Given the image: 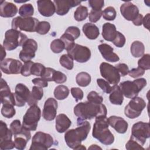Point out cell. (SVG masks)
<instances>
[{
	"mask_svg": "<svg viewBox=\"0 0 150 150\" xmlns=\"http://www.w3.org/2000/svg\"><path fill=\"white\" fill-rule=\"evenodd\" d=\"M74 113L79 120H92L99 117H107V110L105 105L95 104L89 101L81 102L74 107Z\"/></svg>",
	"mask_w": 150,
	"mask_h": 150,
	"instance_id": "obj_1",
	"label": "cell"
},
{
	"mask_svg": "<svg viewBox=\"0 0 150 150\" xmlns=\"http://www.w3.org/2000/svg\"><path fill=\"white\" fill-rule=\"evenodd\" d=\"M77 127L68 130L64 134V140L67 145L73 149L87 138L91 129L90 124L87 121L77 119Z\"/></svg>",
	"mask_w": 150,
	"mask_h": 150,
	"instance_id": "obj_2",
	"label": "cell"
},
{
	"mask_svg": "<svg viewBox=\"0 0 150 150\" xmlns=\"http://www.w3.org/2000/svg\"><path fill=\"white\" fill-rule=\"evenodd\" d=\"M108 126L107 117H99L95 118L92 135L105 145H111L114 141V137L109 130Z\"/></svg>",
	"mask_w": 150,
	"mask_h": 150,
	"instance_id": "obj_3",
	"label": "cell"
},
{
	"mask_svg": "<svg viewBox=\"0 0 150 150\" xmlns=\"http://www.w3.org/2000/svg\"><path fill=\"white\" fill-rule=\"evenodd\" d=\"M28 39L27 36L18 30L11 29L5 33L3 46L7 50H13L17 47L22 46Z\"/></svg>",
	"mask_w": 150,
	"mask_h": 150,
	"instance_id": "obj_4",
	"label": "cell"
},
{
	"mask_svg": "<svg viewBox=\"0 0 150 150\" xmlns=\"http://www.w3.org/2000/svg\"><path fill=\"white\" fill-rule=\"evenodd\" d=\"M146 85V80L144 78H140L134 81H125L120 83V87L123 95L128 98H133L137 97Z\"/></svg>",
	"mask_w": 150,
	"mask_h": 150,
	"instance_id": "obj_5",
	"label": "cell"
},
{
	"mask_svg": "<svg viewBox=\"0 0 150 150\" xmlns=\"http://www.w3.org/2000/svg\"><path fill=\"white\" fill-rule=\"evenodd\" d=\"M40 117L41 110L40 108L37 105L30 106L23 117V127L29 131H35Z\"/></svg>",
	"mask_w": 150,
	"mask_h": 150,
	"instance_id": "obj_6",
	"label": "cell"
},
{
	"mask_svg": "<svg viewBox=\"0 0 150 150\" xmlns=\"http://www.w3.org/2000/svg\"><path fill=\"white\" fill-rule=\"evenodd\" d=\"M150 137V125L148 122L139 121L135 123L132 127L131 139L143 146L147 138Z\"/></svg>",
	"mask_w": 150,
	"mask_h": 150,
	"instance_id": "obj_7",
	"label": "cell"
},
{
	"mask_svg": "<svg viewBox=\"0 0 150 150\" xmlns=\"http://www.w3.org/2000/svg\"><path fill=\"white\" fill-rule=\"evenodd\" d=\"M39 22V20L35 18L17 16L12 19L11 26L12 29H13L29 32H35L36 30Z\"/></svg>",
	"mask_w": 150,
	"mask_h": 150,
	"instance_id": "obj_8",
	"label": "cell"
},
{
	"mask_svg": "<svg viewBox=\"0 0 150 150\" xmlns=\"http://www.w3.org/2000/svg\"><path fill=\"white\" fill-rule=\"evenodd\" d=\"M53 138L49 134L41 131L35 133L32 139L30 150H47L53 144Z\"/></svg>",
	"mask_w": 150,
	"mask_h": 150,
	"instance_id": "obj_9",
	"label": "cell"
},
{
	"mask_svg": "<svg viewBox=\"0 0 150 150\" xmlns=\"http://www.w3.org/2000/svg\"><path fill=\"white\" fill-rule=\"evenodd\" d=\"M146 103L144 100L139 97L131 99L124 109L125 115L129 118L134 119L138 117L142 111L145 108Z\"/></svg>",
	"mask_w": 150,
	"mask_h": 150,
	"instance_id": "obj_10",
	"label": "cell"
},
{
	"mask_svg": "<svg viewBox=\"0 0 150 150\" xmlns=\"http://www.w3.org/2000/svg\"><path fill=\"white\" fill-rule=\"evenodd\" d=\"M67 52V54L73 60L79 63H85L91 57V51L89 48L77 43H74Z\"/></svg>",
	"mask_w": 150,
	"mask_h": 150,
	"instance_id": "obj_11",
	"label": "cell"
},
{
	"mask_svg": "<svg viewBox=\"0 0 150 150\" xmlns=\"http://www.w3.org/2000/svg\"><path fill=\"white\" fill-rule=\"evenodd\" d=\"M100 70L101 76L110 84L117 85L120 82L121 76L115 66L108 63L103 62L100 66Z\"/></svg>",
	"mask_w": 150,
	"mask_h": 150,
	"instance_id": "obj_12",
	"label": "cell"
},
{
	"mask_svg": "<svg viewBox=\"0 0 150 150\" xmlns=\"http://www.w3.org/2000/svg\"><path fill=\"white\" fill-rule=\"evenodd\" d=\"M22 49L19 53V58L23 62L30 61L35 56L38 49L37 42L32 39H28L23 44Z\"/></svg>",
	"mask_w": 150,
	"mask_h": 150,
	"instance_id": "obj_13",
	"label": "cell"
},
{
	"mask_svg": "<svg viewBox=\"0 0 150 150\" xmlns=\"http://www.w3.org/2000/svg\"><path fill=\"white\" fill-rule=\"evenodd\" d=\"M22 63L21 61L12 59L7 58L1 62V70L2 71L7 74H17L21 72Z\"/></svg>",
	"mask_w": 150,
	"mask_h": 150,
	"instance_id": "obj_14",
	"label": "cell"
},
{
	"mask_svg": "<svg viewBox=\"0 0 150 150\" xmlns=\"http://www.w3.org/2000/svg\"><path fill=\"white\" fill-rule=\"evenodd\" d=\"M15 105L17 107H23L27 103L30 92L26 86L22 83H18L15 90Z\"/></svg>",
	"mask_w": 150,
	"mask_h": 150,
	"instance_id": "obj_15",
	"label": "cell"
},
{
	"mask_svg": "<svg viewBox=\"0 0 150 150\" xmlns=\"http://www.w3.org/2000/svg\"><path fill=\"white\" fill-rule=\"evenodd\" d=\"M57 106V102L54 98H47L45 103L42 112L43 118L47 121L53 120L56 117Z\"/></svg>",
	"mask_w": 150,
	"mask_h": 150,
	"instance_id": "obj_16",
	"label": "cell"
},
{
	"mask_svg": "<svg viewBox=\"0 0 150 150\" xmlns=\"http://www.w3.org/2000/svg\"><path fill=\"white\" fill-rule=\"evenodd\" d=\"M0 98L1 103L2 104H11L15 105V94L11 91L9 86L3 79H1Z\"/></svg>",
	"mask_w": 150,
	"mask_h": 150,
	"instance_id": "obj_17",
	"label": "cell"
},
{
	"mask_svg": "<svg viewBox=\"0 0 150 150\" xmlns=\"http://www.w3.org/2000/svg\"><path fill=\"white\" fill-rule=\"evenodd\" d=\"M53 2L56 8V13L63 16L68 13L70 9L77 6L81 2L76 0H54Z\"/></svg>",
	"mask_w": 150,
	"mask_h": 150,
	"instance_id": "obj_18",
	"label": "cell"
},
{
	"mask_svg": "<svg viewBox=\"0 0 150 150\" xmlns=\"http://www.w3.org/2000/svg\"><path fill=\"white\" fill-rule=\"evenodd\" d=\"M120 12L123 17L129 21H132L139 14L138 7L131 2L122 4L120 6Z\"/></svg>",
	"mask_w": 150,
	"mask_h": 150,
	"instance_id": "obj_19",
	"label": "cell"
},
{
	"mask_svg": "<svg viewBox=\"0 0 150 150\" xmlns=\"http://www.w3.org/2000/svg\"><path fill=\"white\" fill-rule=\"evenodd\" d=\"M30 138L31 134L30 131L23 127L21 132L14 135L15 148L19 150H23Z\"/></svg>",
	"mask_w": 150,
	"mask_h": 150,
	"instance_id": "obj_20",
	"label": "cell"
},
{
	"mask_svg": "<svg viewBox=\"0 0 150 150\" xmlns=\"http://www.w3.org/2000/svg\"><path fill=\"white\" fill-rule=\"evenodd\" d=\"M109 125L118 133L124 134L128 129V122L122 118L115 115L110 116L108 118Z\"/></svg>",
	"mask_w": 150,
	"mask_h": 150,
	"instance_id": "obj_21",
	"label": "cell"
},
{
	"mask_svg": "<svg viewBox=\"0 0 150 150\" xmlns=\"http://www.w3.org/2000/svg\"><path fill=\"white\" fill-rule=\"evenodd\" d=\"M38 8L39 13L43 16H52L56 12V8L53 1L50 0L38 1Z\"/></svg>",
	"mask_w": 150,
	"mask_h": 150,
	"instance_id": "obj_22",
	"label": "cell"
},
{
	"mask_svg": "<svg viewBox=\"0 0 150 150\" xmlns=\"http://www.w3.org/2000/svg\"><path fill=\"white\" fill-rule=\"evenodd\" d=\"M98 49L102 56L107 61L110 62H116L119 61L120 57L114 52V49L107 43H102L98 46Z\"/></svg>",
	"mask_w": 150,
	"mask_h": 150,
	"instance_id": "obj_23",
	"label": "cell"
},
{
	"mask_svg": "<svg viewBox=\"0 0 150 150\" xmlns=\"http://www.w3.org/2000/svg\"><path fill=\"white\" fill-rule=\"evenodd\" d=\"M18 12L16 6L12 2L1 1L0 4V16L4 18H11Z\"/></svg>",
	"mask_w": 150,
	"mask_h": 150,
	"instance_id": "obj_24",
	"label": "cell"
},
{
	"mask_svg": "<svg viewBox=\"0 0 150 150\" xmlns=\"http://www.w3.org/2000/svg\"><path fill=\"white\" fill-rule=\"evenodd\" d=\"M71 124V120L64 114H60L56 118L55 127L59 133L66 132Z\"/></svg>",
	"mask_w": 150,
	"mask_h": 150,
	"instance_id": "obj_25",
	"label": "cell"
},
{
	"mask_svg": "<svg viewBox=\"0 0 150 150\" xmlns=\"http://www.w3.org/2000/svg\"><path fill=\"white\" fill-rule=\"evenodd\" d=\"M102 36L103 38L109 42H112L117 35L116 27L114 24L110 23H105L103 25Z\"/></svg>",
	"mask_w": 150,
	"mask_h": 150,
	"instance_id": "obj_26",
	"label": "cell"
},
{
	"mask_svg": "<svg viewBox=\"0 0 150 150\" xmlns=\"http://www.w3.org/2000/svg\"><path fill=\"white\" fill-rule=\"evenodd\" d=\"M109 100L111 104L121 105L123 103L124 96L119 86L114 85L110 93Z\"/></svg>",
	"mask_w": 150,
	"mask_h": 150,
	"instance_id": "obj_27",
	"label": "cell"
},
{
	"mask_svg": "<svg viewBox=\"0 0 150 150\" xmlns=\"http://www.w3.org/2000/svg\"><path fill=\"white\" fill-rule=\"evenodd\" d=\"M83 32L86 36L91 40L96 39L100 35V31L98 27L91 23H86L83 26Z\"/></svg>",
	"mask_w": 150,
	"mask_h": 150,
	"instance_id": "obj_28",
	"label": "cell"
},
{
	"mask_svg": "<svg viewBox=\"0 0 150 150\" xmlns=\"http://www.w3.org/2000/svg\"><path fill=\"white\" fill-rule=\"evenodd\" d=\"M43 96V90L42 88L35 86L32 87L29 99L27 101L29 106L37 105L38 101L40 100Z\"/></svg>",
	"mask_w": 150,
	"mask_h": 150,
	"instance_id": "obj_29",
	"label": "cell"
},
{
	"mask_svg": "<svg viewBox=\"0 0 150 150\" xmlns=\"http://www.w3.org/2000/svg\"><path fill=\"white\" fill-rule=\"evenodd\" d=\"M130 50L132 55L134 57H141L144 55L145 52L144 45L140 41H134L131 45Z\"/></svg>",
	"mask_w": 150,
	"mask_h": 150,
	"instance_id": "obj_30",
	"label": "cell"
},
{
	"mask_svg": "<svg viewBox=\"0 0 150 150\" xmlns=\"http://www.w3.org/2000/svg\"><path fill=\"white\" fill-rule=\"evenodd\" d=\"M70 91L68 87L64 85L57 86L54 90V96L59 100H63L66 98L69 94Z\"/></svg>",
	"mask_w": 150,
	"mask_h": 150,
	"instance_id": "obj_31",
	"label": "cell"
},
{
	"mask_svg": "<svg viewBox=\"0 0 150 150\" xmlns=\"http://www.w3.org/2000/svg\"><path fill=\"white\" fill-rule=\"evenodd\" d=\"M91 76L90 75L84 71L79 73L76 77V80L77 84L81 87H86L88 86L91 82Z\"/></svg>",
	"mask_w": 150,
	"mask_h": 150,
	"instance_id": "obj_32",
	"label": "cell"
},
{
	"mask_svg": "<svg viewBox=\"0 0 150 150\" xmlns=\"http://www.w3.org/2000/svg\"><path fill=\"white\" fill-rule=\"evenodd\" d=\"M12 132L9 129L7 125L3 121H0V141L5 140H12Z\"/></svg>",
	"mask_w": 150,
	"mask_h": 150,
	"instance_id": "obj_33",
	"label": "cell"
},
{
	"mask_svg": "<svg viewBox=\"0 0 150 150\" xmlns=\"http://www.w3.org/2000/svg\"><path fill=\"white\" fill-rule=\"evenodd\" d=\"M88 9L86 6L80 5L75 11L74 13V18L76 21L81 22L85 20L88 16Z\"/></svg>",
	"mask_w": 150,
	"mask_h": 150,
	"instance_id": "obj_34",
	"label": "cell"
},
{
	"mask_svg": "<svg viewBox=\"0 0 150 150\" xmlns=\"http://www.w3.org/2000/svg\"><path fill=\"white\" fill-rule=\"evenodd\" d=\"M34 8L31 4H25L22 5L19 9V14L21 17H31L33 15Z\"/></svg>",
	"mask_w": 150,
	"mask_h": 150,
	"instance_id": "obj_35",
	"label": "cell"
},
{
	"mask_svg": "<svg viewBox=\"0 0 150 150\" xmlns=\"http://www.w3.org/2000/svg\"><path fill=\"white\" fill-rule=\"evenodd\" d=\"M50 49L54 53H59L64 49H65V46L63 42L60 39H56L53 40L50 45Z\"/></svg>",
	"mask_w": 150,
	"mask_h": 150,
	"instance_id": "obj_36",
	"label": "cell"
},
{
	"mask_svg": "<svg viewBox=\"0 0 150 150\" xmlns=\"http://www.w3.org/2000/svg\"><path fill=\"white\" fill-rule=\"evenodd\" d=\"M1 114L4 117L7 118H12L16 114L14 105L11 104H2Z\"/></svg>",
	"mask_w": 150,
	"mask_h": 150,
	"instance_id": "obj_37",
	"label": "cell"
},
{
	"mask_svg": "<svg viewBox=\"0 0 150 150\" xmlns=\"http://www.w3.org/2000/svg\"><path fill=\"white\" fill-rule=\"evenodd\" d=\"M60 64L64 68L68 70H71L74 66L73 60L67 54H64L61 56L59 59Z\"/></svg>",
	"mask_w": 150,
	"mask_h": 150,
	"instance_id": "obj_38",
	"label": "cell"
},
{
	"mask_svg": "<svg viewBox=\"0 0 150 150\" xmlns=\"http://www.w3.org/2000/svg\"><path fill=\"white\" fill-rule=\"evenodd\" d=\"M102 15L107 21H114L116 18L117 12L114 7L108 6L103 11Z\"/></svg>",
	"mask_w": 150,
	"mask_h": 150,
	"instance_id": "obj_39",
	"label": "cell"
},
{
	"mask_svg": "<svg viewBox=\"0 0 150 150\" xmlns=\"http://www.w3.org/2000/svg\"><path fill=\"white\" fill-rule=\"evenodd\" d=\"M138 67L146 70L150 69V55L149 54H144L138 62Z\"/></svg>",
	"mask_w": 150,
	"mask_h": 150,
	"instance_id": "obj_40",
	"label": "cell"
},
{
	"mask_svg": "<svg viewBox=\"0 0 150 150\" xmlns=\"http://www.w3.org/2000/svg\"><path fill=\"white\" fill-rule=\"evenodd\" d=\"M46 67L40 63H34L31 67V74L36 76H41L43 73Z\"/></svg>",
	"mask_w": 150,
	"mask_h": 150,
	"instance_id": "obj_41",
	"label": "cell"
},
{
	"mask_svg": "<svg viewBox=\"0 0 150 150\" xmlns=\"http://www.w3.org/2000/svg\"><path fill=\"white\" fill-rule=\"evenodd\" d=\"M64 43L65 46V49L68 50L70 49L75 43H74V39L69 34L65 33L62 35L60 38Z\"/></svg>",
	"mask_w": 150,
	"mask_h": 150,
	"instance_id": "obj_42",
	"label": "cell"
},
{
	"mask_svg": "<svg viewBox=\"0 0 150 150\" xmlns=\"http://www.w3.org/2000/svg\"><path fill=\"white\" fill-rule=\"evenodd\" d=\"M50 29V25L47 21H41L39 22L36 32L40 35H45L49 31Z\"/></svg>",
	"mask_w": 150,
	"mask_h": 150,
	"instance_id": "obj_43",
	"label": "cell"
},
{
	"mask_svg": "<svg viewBox=\"0 0 150 150\" xmlns=\"http://www.w3.org/2000/svg\"><path fill=\"white\" fill-rule=\"evenodd\" d=\"M87 98L88 101L93 103L95 104H101L103 101V98L102 96H100L96 91H90L87 96Z\"/></svg>",
	"mask_w": 150,
	"mask_h": 150,
	"instance_id": "obj_44",
	"label": "cell"
},
{
	"mask_svg": "<svg viewBox=\"0 0 150 150\" xmlns=\"http://www.w3.org/2000/svg\"><path fill=\"white\" fill-rule=\"evenodd\" d=\"M23 128L22 125H21V121L18 120H13L10 124V129L13 135H15L21 132Z\"/></svg>",
	"mask_w": 150,
	"mask_h": 150,
	"instance_id": "obj_45",
	"label": "cell"
},
{
	"mask_svg": "<svg viewBox=\"0 0 150 150\" xmlns=\"http://www.w3.org/2000/svg\"><path fill=\"white\" fill-rule=\"evenodd\" d=\"M125 38L123 34L120 33V32L117 31V35L115 39L112 41V43L118 47H122L124 46L125 43Z\"/></svg>",
	"mask_w": 150,
	"mask_h": 150,
	"instance_id": "obj_46",
	"label": "cell"
},
{
	"mask_svg": "<svg viewBox=\"0 0 150 150\" xmlns=\"http://www.w3.org/2000/svg\"><path fill=\"white\" fill-rule=\"evenodd\" d=\"M97 83L98 86L101 88V89L105 93L110 94L112 87L110 86V83L105 80L102 79H97Z\"/></svg>",
	"mask_w": 150,
	"mask_h": 150,
	"instance_id": "obj_47",
	"label": "cell"
},
{
	"mask_svg": "<svg viewBox=\"0 0 150 150\" xmlns=\"http://www.w3.org/2000/svg\"><path fill=\"white\" fill-rule=\"evenodd\" d=\"M103 14L102 10H93L91 9L89 13L88 19L91 22L96 23L100 20Z\"/></svg>",
	"mask_w": 150,
	"mask_h": 150,
	"instance_id": "obj_48",
	"label": "cell"
},
{
	"mask_svg": "<svg viewBox=\"0 0 150 150\" xmlns=\"http://www.w3.org/2000/svg\"><path fill=\"white\" fill-rule=\"evenodd\" d=\"M55 71L56 70L52 68L46 67L41 77L47 81H52Z\"/></svg>",
	"mask_w": 150,
	"mask_h": 150,
	"instance_id": "obj_49",
	"label": "cell"
},
{
	"mask_svg": "<svg viewBox=\"0 0 150 150\" xmlns=\"http://www.w3.org/2000/svg\"><path fill=\"white\" fill-rule=\"evenodd\" d=\"M67 80L66 76L61 71H55L53 81L57 84H62L66 82Z\"/></svg>",
	"mask_w": 150,
	"mask_h": 150,
	"instance_id": "obj_50",
	"label": "cell"
},
{
	"mask_svg": "<svg viewBox=\"0 0 150 150\" xmlns=\"http://www.w3.org/2000/svg\"><path fill=\"white\" fill-rule=\"evenodd\" d=\"M72 96L75 98L76 102L81 100L83 98L84 93L81 89L78 87H72L70 90Z\"/></svg>",
	"mask_w": 150,
	"mask_h": 150,
	"instance_id": "obj_51",
	"label": "cell"
},
{
	"mask_svg": "<svg viewBox=\"0 0 150 150\" xmlns=\"http://www.w3.org/2000/svg\"><path fill=\"white\" fill-rule=\"evenodd\" d=\"M33 63H34V62H33L31 60L25 62V64L22 66V67L21 69V74L23 76L27 77V76H29L30 75H31L30 69H31V67Z\"/></svg>",
	"mask_w": 150,
	"mask_h": 150,
	"instance_id": "obj_52",
	"label": "cell"
},
{
	"mask_svg": "<svg viewBox=\"0 0 150 150\" xmlns=\"http://www.w3.org/2000/svg\"><path fill=\"white\" fill-rule=\"evenodd\" d=\"M125 148L128 150H131V149H142L144 150L145 149L141 146L140 144H139L137 141L135 140L130 138L129 140L127 142V143L125 145Z\"/></svg>",
	"mask_w": 150,
	"mask_h": 150,
	"instance_id": "obj_53",
	"label": "cell"
},
{
	"mask_svg": "<svg viewBox=\"0 0 150 150\" xmlns=\"http://www.w3.org/2000/svg\"><path fill=\"white\" fill-rule=\"evenodd\" d=\"M88 4L93 10H101L104 6V1L103 0H89Z\"/></svg>",
	"mask_w": 150,
	"mask_h": 150,
	"instance_id": "obj_54",
	"label": "cell"
},
{
	"mask_svg": "<svg viewBox=\"0 0 150 150\" xmlns=\"http://www.w3.org/2000/svg\"><path fill=\"white\" fill-rule=\"evenodd\" d=\"M65 33L71 35L74 39V40L77 39L80 35V30L76 26H69L66 30Z\"/></svg>",
	"mask_w": 150,
	"mask_h": 150,
	"instance_id": "obj_55",
	"label": "cell"
},
{
	"mask_svg": "<svg viewBox=\"0 0 150 150\" xmlns=\"http://www.w3.org/2000/svg\"><path fill=\"white\" fill-rule=\"evenodd\" d=\"M115 67L118 70L120 76H126L129 71L128 66L125 63H119L115 65Z\"/></svg>",
	"mask_w": 150,
	"mask_h": 150,
	"instance_id": "obj_56",
	"label": "cell"
},
{
	"mask_svg": "<svg viewBox=\"0 0 150 150\" xmlns=\"http://www.w3.org/2000/svg\"><path fill=\"white\" fill-rule=\"evenodd\" d=\"M144 73H145V70L139 67L137 68L132 69L128 72L129 76L132 78H137L138 77L142 76L144 74Z\"/></svg>",
	"mask_w": 150,
	"mask_h": 150,
	"instance_id": "obj_57",
	"label": "cell"
},
{
	"mask_svg": "<svg viewBox=\"0 0 150 150\" xmlns=\"http://www.w3.org/2000/svg\"><path fill=\"white\" fill-rule=\"evenodd\" d=\"M15 147L14 142L12 140H5L0 141V149L2 150L12 149Z\"/></svg>",
	"mask_w": 150,
	"mask_h": 150,
	"instance_id": "obj_58",
	"label": "cell"
},
{
	"mask_svg": "<svg viewBox=\"0 0 150 150\" xmlns=\"http://www.w3.org/2000/svg\"><path fill=\"white\" fill-rule=\"evenodd\" d=\"M32 82L36 86L43 88V87H46L48 86V83L47 81L46 80L43 79V78H35L32 80Z\"/></svg>",
	"mask_w": 150,
	"mask_h": 150,
	"instance_id": "obj_59",
	"label": "cell"
},
{
	"mask_svg": "<svg viewBox=\"0 0 150 150\" xmlns=\"http://www.w3.org/2000/svg\"><path fill=\"white\" fill-rule=\"evenodd\" d=\"M143 16L142 14L139 13L137 16L132 21L134 25L135 26H141L142 24Z\"/></svg>",
	"mask_w": 150,
	"mask_h": 150,
	"instance_id": "obj_60",
	"label": "cell"
},
{
	"mask_svg": "<svg viewBox=\"0 0 150 150\" xmlns=\"http://www.w3.org/2000/svg\"><path fill=\"white\" fill-rule=\"evenodd\" d=\"M149 13H147L142 19V24L148 30H149Z\"/></svg>",
	"mask_w": 150,
	"mask_h": 150,
	"instance_id": "obj_61",
	"label": "cell"
},
{
	"mask_svg": "<svg viewBox=\"0 0 150 150\" xmlns=\"http://www.w3.org/2000/svg\"><path fill=\"white\" fill-rule=\"evenodd\" d=\"M1 62L4 59H5V57L6 56V52L5 50V49L2 45H1Z\"/></svg>",
	"mask_w": 150,
	"mask_h": 150,
	"instance_id": "obj_62",
	"label": "cell"
},
{
	"mask_svg": "<svg viewBox=\"0 0 150 150\" xmlns=\"http://www.w3.org/2000/svg\"><path fill=\"white\" fill-rule=\"evenodd\" d=\"M101 149V148L98 146L97 145H91L89 148H88V149Z\"/></svg>",
	"mask_w": 150,
	"mask_h": 150,
	"instance_id": "obj_63",
	"label": "cell"
},
{
	"mask_svg": "<svg viewBox=\"0 0 150 150\" xmlns=\"http://www.w3.org/2000/svg\"><path fill=\"white\" fill-rule=\"evenodd\" d=\"M86 147L84 146L83 145L80 144L79 145H78L74 149H86Z\"/></svg>",
	"mask_w": 150,
	"mask_h": 150,
	"instance_id": "obj_64",
	"label": "cell"
}]
</instances>
